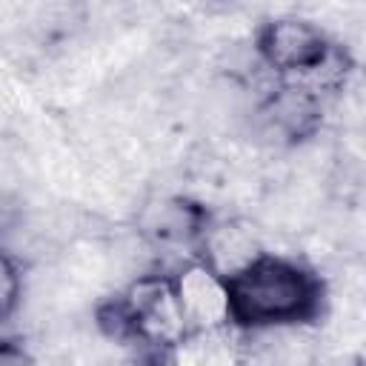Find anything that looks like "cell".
Returning <instances> with one entry per match:
<instances>
[{
    "mask_svg": "<svg viewBox=\"0 0 366 366\" xmlns=\"http://www.w3.org/2000/svg\"><path fill=\"white\" fill-rule=\"evenodd\" d=\"M263 246L243 220H209L200 243H197V260L209 266L223 280H232L243 269H249L257 257H263Z\"/></svg>",
    "mask_w": 366,
    "mask_h": 366,
    "instance_id": "cell-6",
    "label": "cell"
},
{
    "mask_svg": "<svg viewBox=\"0 0 366 366\" xmlns=\"http://www.w3.org/2000/svg\"><path fill=\"white\" fill-rule=\"evenodd\" d=\"M0 366H31V357H29L23 343L6 340L3 349H0Z\"/></svg>",
    "mask_w": 366,
    "mask_h": 366,
    "instance_id": "cell-9",
    "label": "cell"
},
{
    "mask_svg": "<svg viewBox=\"0 0 366 366\" xmlns=\"http://www.w3.org/2000/svg\"><path fill=\"white\" fill-rule=\"evenodd\" d=\"M323 120V97L300 80H283L263 92L254 106V129L277 146H292L317 132Z\"/></svg>",
    "mask_w": 366,
    "mask_h": 366,
    "instance_id": "cell-4",
    "label": "cell"
},
{
    "mask_svg": "<svg viewBox=\"0 0 366 366\" xmlns=\"http://www.w3.org/2000/svg\"><path fill=\"white\" fill-rule=\"evenodd\" d=\"M329 49L332 43L323 34V29L303 17L269 20L263 23L254 40V51L260 63L286 80H297L309 74L329 54Z\"/></svg>",
    "mask_w": 366,
    "mask_h": 366,
    "instance_id": "cell-3",
    "label": "cell"
},
{
    "mask_svg": "<svg viewBox=\"0 0 366 366\" xmlns=\"http://www.w3.org/2000/svg\"><path fill=\"white\" fill-rule=\"evenodd\" d=\"M229 315L243 332L292 329L320 312L323 286L315 272L280 254H263L226 280Z\"/></svg>",
    "mask_w": 366,
    "mask_h": 366,
    "instance_id": "cell-1",
    "label": "cell"
},
{
    "mask_svg": "<svg viewBox=\"0 0 366 366\" xmlns=\"http://www.w3.org/2000/svg\"><path fill=\"white\" fill-rule=\"evenodd\" d=\"M103 335L114 340H134L146 352L169 355L186 335L189 323L172 274L143 272L114 300L97 312Z\"/></svg>",
    "mask_w": 366,
    "mask_h": 366,
    "instance_id": "cell-2",
    "label": "cell"
},
{
    "mask_svg": "<svg viewBox=\"0 0 366 366\" xmlns=\"http://www.w3.org/2000/svg\"><path fill=\"white\" fill-rule=\"evenodd\" d=\"M172 366H246V340L243 329L234 323L192 329L172 352Z\"/></svg>",
    "mask_w": 366,
    "mask_h": 366,
    "instance_id": "cell-7",
    "label": "cell"
},
{
    "mask_svg": "<svg viewBox=\"0 0 366 366\" xmlns=\"http://www.w3.org/2000/svg\"><path fill=\"white\" fill-rule=\"evenodd\" d=\"M129 366H172V363H169V355L146 352L143 357H137V360H134V363H129Z\"/></svg>",
    "mask_w": 366,
    "mask_h": 366,
    "instance_id": "cell-10",
    "label": "cell"
},
{
    "mask_svg": "<svg viewBox=\"0 0 366 366\" xmlns=\"http://www.w3.org/2000/svg\"><path fill=\"white\" fill-rule=\"evenodd\" d=\"M174 289L192 329H212V326H226L232 323L229 315V286L220 274H214L209 266H203L200 260H192L186 266H180L174 274Z\"/></svg>",
    "mask_w": 366,
    "mask_h": 366,
    "instance_id": "cell-5",
    "label": "cell"
},
{
    "mask_svg": "<svg viewBox=\"0 0 366 366\" xmlns=\"http://www.w3.org/2000/svg\"><path fill=\"white\" fill-rule=\"evenodd\" d=\"M0 280H3V289H0V300H3V320H9L23 297V263L14 260L11 252L3 254V263H0Z\"/></svg>",
    "mask_w": 366,
    "mask_h": 366,
    "instance_id": "cell-8",
    "label": "cell"
}]
</instances>
